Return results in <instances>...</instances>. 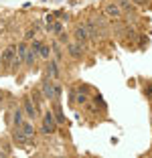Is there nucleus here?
Segmentation results:
<instances>
[{
  "label": "nucleus",
  "instance_id": "obj_3",
  "mask_svg": "<svg viewBox=\"0 0 152 158\" xmlns=\"http://www.w3.org/2000/svg\"><path fill=\"white\" fill-rule=\"evenodd\" d=\"M103 14L110 16V19H114V20H118L124 12H122V8L118 6V2H108V4H103Z\"/></svg>",
  "mask_w": 152,
  "mask_h": 158
},
{
  "label": "nucleus",
  "instance_id": "obj_9",
  "mask_svg": "<svg viewBox=\"0 0 152 158\" xmlns=\"http://www.w3.org/2000/svg\"><path fill=\"white\" fill-rule=\"evenodd\" d=\"M20 130L24 132V136H27V138H35V124H32V122H23V124H20Z\"/></svg>",
  "mask_w": 152,
  "mask_h": 158
},
{
  "label": "nucleus",
  "instance_id": "obj_8",
  "mask_svg": "<svg viewBox=\"0 0 152 158\" xmlns=\"http://www.w3.org/2000/svg\"><path fill=\"white\" fill-rule=\"evenodd\" d=\"M12 140L16 142V144H28V142H31V138H27V136H24V132L20 130V126H14V130H12Z\"/></svg>",
  "mask_w": 152,
  "mask_h": 158
},
{
  "label": "nucleus",
  "instance_id": "obj_7",
  "mask_svg": "<svg viewBox=\"0 0 152 158\" xmlns=\"http://www.w3.org/2000/svg\"><path fill=\"white\" fill-rule=\"evenodd\" d=\"M75 41L81 43V45H85V43L89 41V33H87V28H85V24H79V27L75 28Z\"/></svg>",
  "mask_w": 152,
  "mask_h": 158
},
{
  "label": "nucleus",
  "instance_id": "obj_15",
  "mask_svg": "<svg viewBox=\"0 0 152 158\" xmlns=\"http://www.w3.org/2000/svg\"><path fill=\"white\" fill-rule=\"evenodd\" d=\"M23 110H14V114H12V124L14 126H20L23 124Z\"/></svg>",
  "mask_w": 152,
  "mask_h": 158
},
{
  "label": "nucleus",
  "instance_id": "obj_19",
  "mask_svg": "<svg viewBox=\"0 0 152 158\" xmlns=\"http://www.w3.org/2000/svg\"><path fill=\"white\" fill-rule=\"evenodd\" d=\"M35 35H37V28L32 27L31 31H27V37H24V39H27V41H32V37H35Z\"/></svg>",
  "mask_w": 152,
  "mask_h": 158
},
{
  "label": "nucleus",
  "instance_id": "obj_14",
  "mask_svg": "<svg viewBox=\"0 0 152 158\" xmlns=\"http://www.w3.org/2000/svg\"><path fill=\"white\" fill-rule=\"evenodd\" d=\"M47 31H49V33H55V35H59L61 31H63V24L61 23H53V24H47Z\"/></svg>",
  "mask_w": 152,
  "mask_h": 158
},
{
  "label": "nucleus",
  "instance_id": "obj_10",
  "mask_svg": "<svg viewBox=\"0 0 152 158\" xmlns=\"http://www.w3.org/2000/svg\"><path fill=\"white\" fill-rule=\"evenodd\" d=\"M47 71H49V75L53 79L59 77V65H57V61H49V63H47Z\"/></svg>",
  "mask_w": 152,
  "mask_h": 158
},
{
  "label": "nucleus",
  "instance_id": "obj_17",
  "mask_svg": "<svg viewBox=\"0 0 152 158\" xmlns=\"http://www.w3.org/2000/svg\"><path fill=\"white\" fill-rule=\"evenodd\" d=\"M53 116H55L57 124H65V118H63V112H61V107H59V106L55 107V114H53Z\"/></svg>",
  "mask_w": 152,
  "mask_h": 158
},
{
  "label": "nucleus",
  "instance_id": "obj_6",
  "mask_svg": "<svg viewBox=\"0 0 152 158\" xmlns=\"http://www.w3.org/2000/svg\"><path fill=\"white\" fill-rule=\"evenodd\" d=\"M67 49H69V55L73 57V59H81L83 55H85V47L81 45V43H69V47H67Z\"/></svg>",
  "mask_w": 152,
  "mask_h": 158
},
{
  "label": "nucleus",
  "instance_id": "obj_13",
  "mask_svg": "<svg viewBox=\"0 0 152 158\" xmlns=\"http://www.w3.org/2000/svg\"><path fill=\"white\" fill-rule=\"evenodd\" d=\"M16 55H19V59L20 61H24V57H27V51H28V47H27V43H19V45H16Z\"/></svg>",
  "mask_w": 152,
  "mask_h": 158
},
{
  "label": "nucleus",
  "instance_id": "obj_24",
  "mask_svg": "<svg viewBox=\"0 0 152 158\" xmlns=\"http://www.w3.org/2000/svg\"><path fill=\"white\" fill-rule=\"evenodd\" d=\"M6 154H8L6 150H2V148H0V156H6Z\"/></svg>",
  "mask_w": 152,
  "mask_h": 158
},
{
  "label": "nucleus",
  "instance_id": "obj_12",
  "mask_svg": "<svg viewBox=\"0 0 152 158\" xmlns=\"http://www.w3.org/2000/svg\"><path fill=\"white\" fill-rule=\"evenodd\" d=\"M35 63H37V53L28 49V51H27V57H24V65H27V67H32Z\"/></svg>",
  "mask_w": 152,
  "mask_h": 158
},
{
  "label": "nucleus",
  "instance_id": "obj_5",
  "mask_svg": "<svg viewBox=\"0 0 152 158\" xmlns=\"http://www.w3.org/2000/svg\"><path fill=\"white\" fill-rule=\"evenodd\" d=\"M14 57H16V47H14V45L6 47L4 51H2V65H4V67H10V63L14 61Z\"/></svg>",
  "mask_w": 152,
  "mask_h": 158
},
{
  "label": "nucleus",
  "instance_id": "obj_16",
  "mask_svg": "<svg viewBox=\"0 0 152 158\" xmlns=\"http://www.w3.org/2000/svg\"><path fill=\"white\" fill-rule=\"evenodd\" d=\"M39 57H41V59H47L49 61V55H51V49L47 45H41V49H39V53H37Z\"/></svg>",
  "mask_w": 152,
  "mask_h": 158
},
{
  "label": "nucleus",
  "instance_id": "obj_22",
  "mask_svg": "<svg viewBox=\"0 0 152 158\" xmlns=\"http://www.w3.org/2000/svg\"><path fill=\"white\" fill-rule=\"evenodd\" d=\"M95 103H99L101 107H106V103H103V99H101V95H95V99H93Z\"/></svg>",
  "mask_w": 152,
  "mask_h": 158
},
{
  "label": "nucleus",
  "instance_id": "obj_23",
  "mask_svg": "<svg viewBox=\"0 0 152 158\" xmlns=\"http://www.w3.org/2000/svg\"><path fill=\"white\" fill-rule=\"evenodd\" d=\"M55 55H57V59H61V55H63V53L59 51V47H57V45H55Z\"/></svg>",
  "mask_w": 152,
  "mask_h": 158
},
{
  "label": "nucleus",
  "instance_id": "obj_18",
  "mask_svg": "<svg viewBox=\"0 0 152 158\" xmlns=\"http://www.w3.org/2000/svg\"><path fill=\"white\" fill-rule=\"evenodd\" d=\"M75 102H77V103H85V102H87V95L79 91V93H77V98H75Z\"/></svg>",
  "mask_w": 152,
  "mask_h": 158
},
{
  "label": "nucleus",
  "instance_id": "obj_25",
  "mask_svg": "<svg viewBox=\"0 0 152 158\" xmlns=\"http://www.w3.org/2000/svg\"><path fill=\"white\" fill-rule=\"evenodd\" d=\"M146 93H148V95H150V98H152V85H150V87H148V91H146Z\"/></svg>",
  "mask_w": 152,
  "mask_h": 158
},
{
  "label": "nucleus",
  "instance_id": "obj_1",
  "mask_svg": "<svg viewBox=\"0 0 152 158\" xmlns=\"http://www.w3.org/2000/svg\"><path fill=\"white\" fill-rule=\"evenodd\" d=\"M41 93H43V98L49 99V102H57L61 95V85L59 83H53L51 79H45L41 83Z\"/></svg>",
  "mask_w": 152,
  "mask_h": 158
},
{
  "label": "nucleus",
  "instance_id": "obj_21",
  "mask_svg": "<svg viewBox=\"0 0 152 158\" xmlns=\"http://www.w3.org/2000/svg\"><path fill=\"white\" fill-rule=\"evenodd\" d=\"M134 6H146L148 4V0H132Z\"/></svg>",
  "mask_w": 152,
  "mask_h": 158
},
{
  "label": "nucleus",
  "instance_id": "obj_11",
  "mask_svg": "<svg viewBox=\"0 0 152 158\" xmlns=\"http://www.w3.org/2000/svg\"><path fill=\"white\" fill-rule=\"evenodd\" d=\"M118 6L122 8V12H134V2L132 0H118Z\"/></svg>",
  "mask_w": 152,
  "mask_h": 158
},
{
  "label": "nucleus",
  "instance_id": "obj_4",
  "mask_svg": "<svg viewBox=\"0 0 152 158\" xmlns=\"http://www.w3.org/2000/svg\"><path fill=\"white\" fill-rule=\"evenodd\" d=\"M23 110H24V114H27V118H31L32 122H35V118L39 116L37 106H35V103H32L28 98H24V99H23Z\"/></svg>",
  "mask_w": 152,
  "mask_h": 158
},
{
  "label": "nucleus",
  "instance_id": "obj_2",
  "mask_svg": "<svg viewBox=\"0 0 152 158\" xmlns=\"http://www.w3.org/2000/svg\"><path fill=\"white\" fill-rule=\"evenodd\" d=\"M55 130H57V120H55V116H53L51 112H45V116H43V126H41V134L49 136V134H53Z\"/></svg>",
  "mask_w": 152,
  "mask_h": 158
},
{
  "label": "nucleus",
  "instance_id": "obj_20",
  "mask_svg": "<svg viewBox=\"0 0 152 158\" xmlns=\"http://www.w3.org/2000/svg\"><path fill=\"white\" fill-rule=\"evenodd\" d=\"M41 45H43V43H41V41H32V45H31V51H35V53H39V49H41Z\"/></svg>",
  "mask_w": 152,
  "mask_h": 158
}]
</instances>
